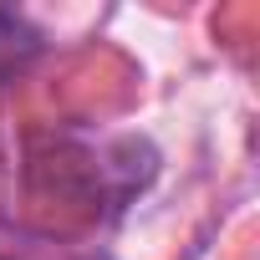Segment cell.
<instances>
[{
	"instance_id": "6da1fadb",
	"label": "cell",
	"mask_w": 260,
	"mask_h": 260,
	"mask_svg": "<svg viewBox=\"0 0 260 260\" xmlns=\"http://www.w3.org/2000/svg\"><path fill=\"white\" fill-rule=\"evenodd\" d=\"M41 51V36L21 21V16H11V11H0V82H6L11 72H21L31 56Z\"/></svg>"
},
{
	"instance_id": "7a4b0ae2",
	"label": "cell",
	"mask_w": 260,
	"mask_h": 260,
	"mask_svg": "<svg viewBox=\"0 0 260 260\" xmlns=\"http://www.w3.org/2000/svg\"><path fill=\"white\" fill-rule=\"evenodd\" d=\"M0 260H46V245L31 240L26 230H16L6 214H0Z\"/></svg>"
}]
</instances>
